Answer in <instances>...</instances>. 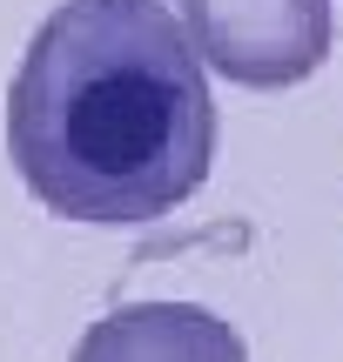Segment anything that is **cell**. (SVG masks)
Masks as SVG:
<instances>
[{"instance_id": "cell-3", "label": "cell", "mask_w": 343, "mask_h": 362, "mask_svg": "<svg viewBox=\"0 0 343 362\" xmlns=\"http://www.w3.org/2000/svg\"><path fill=\"white\" fill-rule=\"evenodd\" d=\"M67 362H249V342L202 302H121L81 329Z\"/></svg>"}, {"instance_id": "cell-2", "label": "cell", "mask_w": 343, "mask_h": 362, "mask_svg": "<svg viewBox=\"0 0 343 362\" xmlns=\"http://www.w3.org/2000/svg\"><path fill=\"white\" fill-rule=\"evenodd\" d=\"M202 67L229 88H303L337 47V0H175Z\"/></svg>"}, {"instance_id": "cell-1", "label": "cell", "mask_w": 343, "mask_h": 362, "mask_svg": "<svg viewBox=\"0 0 343 362\" xmlns=\"http://www.w3.org/2000/svg\"><path fill=\"white\" fill-rule=\"evenodd\" d=\"M215 94L169 0H61L7 81V161L47 215L142 228L215 168Z\"/></svg>"}]
</instances>
